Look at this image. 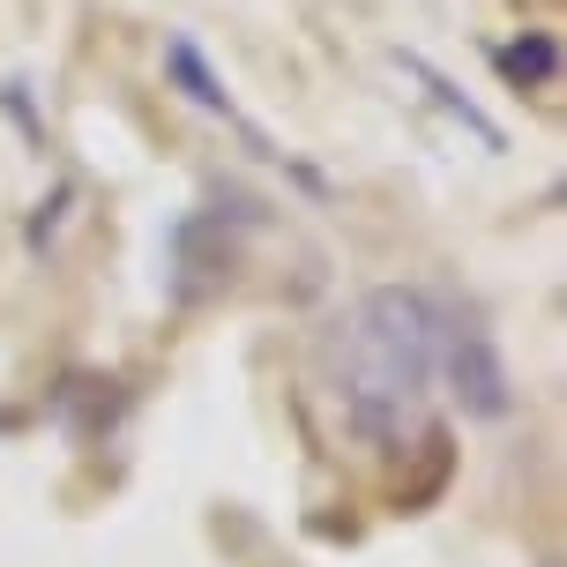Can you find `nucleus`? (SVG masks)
I'll return each instance as SVG.
<instances>
[{"instance_id":"1","label":"nucleus","mask_w":567,"mask_h":567,"mask_svg":"<svg viewBox=\"0 0 567 567\" xmlns=\"http://www.w3.org/2000/svg\"><path fill=\"white\" fill-rule=\"evenodd\" d=\"M441 307L419 284H373L359 307L343 313L321 359L337 381V403L351 411L359 433H389V425L425 396V381L441 367Z\"/></svg>"},{"instance_id":"2","label":"nucleus","mask_w":567,"mask_h":567,"mask_svg":"<svg viewBox=\"0 0 567 567\" xmlns=\"http://www.w3.org/2000/svg\"><path fill=\"white\" fill-rule=\"evenodd\" d=\"M441 367L455 381V403L471 411V419H508L515 411V381L501 367V351L485 329H441Z\"/></svg>"},{"instance_id":"3","label":"nucleus","mask_w":567,"mask_h":567,"mask_svg":"<svg viewBox=\"0 0 567 567\" xmlns=\"http://www.w3.org/2000/svg\"><path fill=\"white\" fill-rule=\"evenodd\" d=\"M165 75L179 83V97H187V105H202V113H217L225 127H239V135L255 142L261 157H277V150H269V135H261L255 120H247L239 105H231V90L217 83V75H209V60H202V45H195V38H165Z\"/></svg>"},{"instance_id":"4","label":"nucleus","mask_w":567,"mask_h":567,"mask_svg":"<svg viewBox=\"0 0 567 567\" xmlns=\"http://www.w3.org/2000/svg\"><path fill=\"white\" fill-rule=\"evenodd\" d=\"M396 75H403V83H419V97H425V105H441V113H449V120H455V127H463L471 142H485V150H508L501 120H493V113H478V105H471V97H463V90H455L449 75H433V68H425L419 53H396Z\"/></svg>"},{"instance_id":"5","label":"nucleus","mask_w":567,"mask_h":567,"mask_svg":"<svg viewBox=\"0 0 567 567\" xmlns=\"http://www.w3.org/2000/svg\"><path fill=\"white\" fill-rule=\"evenodd\" d=\"M501 75L515 90H553L560 83V38L553 30H523L515 45H501Z\"/></svg>"}]
</instances>
